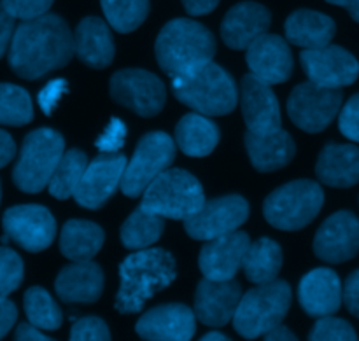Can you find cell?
I'll return each mask as SVG.
<instances>
[{"label":"cell","mask_w":359,"mask_h":341,"mask_svg":"<svg viewBox=\"0 0 359 341\" xmlns=\"http://www.w3.org/2000/svg\"><path fill=\"white\" fill-rule=\"evenodd\" d=\"M72 58L74 34L58 14L23 21L11 39L9 67L21 79H41L69 65Z\"/></svg>","instance_id":"obj_1"},{"label":"cell","mask_w":359,"mask_h":341,"mask_svg":"<svg viewBox=\"0 0 359 341\" xmlns=\"http://www.w3.org/2000/svg\"><path fill=\"white\" fill-rule=\"evenodd\" d=\"M175 277V259L170 252L163 249H140L119 266L116 310L121 315L139 314L154 294L174 282Z\"/></svg>","instance_id":"obj_2"},{"label":"cell","mask_w":359,"mask_h":341,"mask_svg":"<svg viewBox=\"0 0 359 341\" xmlns=\"http://www.w3.org/2000/svg\"><path fill=\"white\" fill-rule=\"evenodd\" d=\"M156 62L168 77L182 76L216 56V39L198 21L188 18L172 20L158 34Z\"/></svg>","instance_id":"obj_3"},{"label":"cell","mask_w":359,"mask_h":341,"mask_svg":"<svg viewBox=\"0 0 359 341\" xmlns=\"http://www.w3.org/2000/svg\"><path fill=\"white\" fill-rule=\"evenodd\" d=\"M170 79L174 97L198 114L226 116L237 107V84L223 67L214 62Z\"/></svg>","instance_id":"obj_4"},{"label":"cell","mask_w":359,"mask_h":341,"mask_svg":"<svg viewBox=\"0 0 359 341\" xmlns=\"http://www.w3.org/2000/svg\"><path fill=\"white\" fill-rule=\"evenodd\" d=\"M291 287L284 280L259 284L249 293L242 294L233 314V328L242 338L256 340L283 324L291 307Z\"/></svg>","instance_id":"obj_5"},{"label":"cell","mask_w":359,"mask_h":341,"mask_svg":"<svg viewBox=\"0 0 359 341\" xmlns=\"http://www.w3.org/2000/svg\"><path fill=\"white\" fill-rule=\"evenodd\" d=\"M203 202V188L195 175L181 168H167L144 189L140 207L163 219L184 221L198 212Z\"/></svg>","instance_id":"obj_6"},{"label":"cell","mask_w":359,"mask_h":341,"mask_svg":"<svg viewBox=\"0 0 359 341\" xmlns=\"http://www.w3.org/2000/svg\"><path fill=\"white\" fill-rule=\"evenodd\" d=\"M325 193L316 181L287 182L266 196L263 214L270 226L283 231H298L309 226L321 212Z\"/></svg>","instance_id":"obj_7"},{"label":"cell","mask_w":359,"mask_h":341,"mask_svg":"<svg viewBox=\"0 0 359 341\" xmlns=\"http://www.w3.org/2000/svg\"><path fill=\"white\" fill-rule=\"evenodd\" d=\"M65 153V142L58 132L39 128L28 133L21 144L20 158L13 170V181L20 191L35 195L48 188L49 179Z\"/></svg>","instance_id":"obj_8"},{"label":"cell","mask_w":359,"mask_h":341,"mask_svg":"<svg viewBox=\"0 0 359 341\" xmlns=\"http://www.w3.org/2000/svg\"><path fill=\"white\" fill-rule=\"evenodd\" d=\"M175 142L163 132L146 133L137 144L132 160L126 161L121 177L123 195L139 198L154 177L167 170L175 158Z\"/></svg>","instance_id":"obj_9"},{"label":"cell","mask_w":359,"mask_h":341,"mask_svg":"<svg viewBox=\"0 0 359 341\" xmlns=\"http://www.w3.org/2000/svg\"><path fill=\"white\" fill-rule=\"evenodd\" d=\"M342 88H326L302 83L287 98V114L291 121L307 133H319L332 125L342 107Z\"/></svg>","instance_id":"obj_10"},{"label":"cell","mask_w":359,"mask_h":341,"mask_svg":"<svg viewBox=\"0 0 359 341\" xmlns=\"http://www.w3.org/2000/svg\"><path fill=\"white\" fill-rule=\"evenodd\" d=\"M112 100L140 118H154L167 102L163 81L144 69H123L111 77Z\"/></svg>","instance_id":"obj_11"},{"label":"cell","mask_w":359,"mask_h":341,"mask_svg":"<svg viewBox=\"0 0 359 341\" xmlns=\"http://www.w3.org/2000/svg\"><path fill=\"white\" fill-rule=\"evenodd\" d=\"M249 217V203L241 195H226L203 202L198 212L184 219V230L193 240H212L238 230Z\"/></svg>","instance_id":"obj_12"},{"label":"cell","mask_w":359,"mask_h":341,"mask_svg":"<svg viewBox=\"0 0 359 341\" xmlns=\"http://www.w3.org/2000/svg\"><path fill=\"white\" fill-rule=\"evenodd\" d=\"M4 233L28 252H42L56 237V221L42 205H16L2 217Z\"/></svg>","instance_id":"obj_13"},{"label":"cell","mask_w":359,"mask_h":341,"mask_svg":"<svg viewBox=\"0 0 359 341\" xmlns=\"http://www.w3.org/2000/svg\"><path fill=\"white\" fill-rule=\"evenodd\" d=\"M300 62L309 81L326 88H344L356 83L359 62L347 49L326 44L321 48L304 49Z\"/></svg>","instance_id":"obj_14"},{"label":"cell","mask_w":359,"mask_h":341,"mask_svg":"<svg viewBox=\"0 0 359 341\" xmlns=\"http://www.w3.org/2000/svg\"><path fill=\"white\" fill-rule=\"evenodd\" d=\"M126 158L119 153H102L88 167L74 191V198L79 207L97 210L111 198L121 184Z\"/></svg>","instance_id":"obj_15"},{"label":"cell","mask_w":359,"mask_h":341,"mask_svg":"<svg viewBox=\"0 0 359 341\" xmlns=\"http://www.w3.org/2000/svg\"><path fill=\"white\" fill-rule=\"evenodd\" d=\"M359 252V219L349 210L330 216L314 238V254L321 261L339 265Z\"/></svg>","instance_id":"obj_16"},{"label":"cell","mask_w":359,"mask_h":341,"mask_svg":"<svg viewBox=\"0 0 359 341\" xmlns=\"http://www.w3.org/2000/svg\"><path fill=\"white\" fill-rule=\"evenodd\" d=\"M241 107L248 132L265 135L280 130L283 119L279 100L272 91V86L252 74L242 77Z\"/></svg>","instance_id":"obj_17"},{"label":"cell","mask_w":359,"mask_h":341,"mask_svg":"<svg viewBox=\"0 0 359 341\" xmlns=\"http://www.w3.org/2000/svg\"><path fill=\"white\" fill-rule=\"evenodd\" d=\"M242 298L241 284L231 280H210L203 277L195 293L193 312L202 324L223 328L233 319Z\"/></svg>","instance_id":"obj_18"},{"label":"cell","mask_w":359,"mask_h":341,"mask_svg":"<svg viewBox=\"0 0 359 341\" xmlns=\"http://www.w3.org/2000/svg\"><path fill=\"white\" fill-rule=\"evenodd\" d=\"M245 62L252 76L266 84H283L293 74V55L286 39L263 34L248 46Z\"/></svg>","instance_id":"obj_19"},{"label":"cell","mask_w":359,"mask_h":341,"mask_svg":"<svg viewBox=\"0 0 359 341\" xmlns=\"http://www.w3.org/2000/svg\"><path fill=\"white\" fill-rule=\"evenodd\" d=\"M195 312L186 305H161L139 319L135 331L149 341H188L195 336Z\"/></svg>","instance_id":"obj_20"},{"label":"cell","mask_w":359,"mask_h":341,"mask_svg":"<svg viewBox=\"0 0 359 341\" xmlns=\"http://www.w3.org/2000/svg\"><path fill=\"white\" fill-rule=\"evenodd\" d=\"M249 244V235L237 230L207 240L198 256L200 272L210 280L235 279L237 272L242 268Z\"/></svg>","instance_id":"obj_21"},{"label":"cell","mask_w":359,"mask_h":341,"mask_svg":"<svg viewBox=\"0 0 359 341\" xmlns=\"http://www.w3.org/2000/svg\"><path fill=\"white\" fill-rule=\"evenodd\" d=\"M302 308L311 317L333 315L342 307V284L330 268H316L302 279L298 287Z\"/></svg>","instance_id":"obj_22"},{"label":"cell","mask_w":359,"mask_h":341,"mask_svg":"<svg viewBox=\"0 0 359 341\" xmlns=\"http://www.w3.org/2000/svg\"><path fill=\"white\" fill-rule=\"evenodd\" d=\"M270 11L256 2H241L231 7L221 23V39L231 49L248 46L270 28Z\"/></svg>","instance_id":"obj_23"},{"label":"cell","mask_w":359,"mask_h":341,"mask_svg":"<svg viewBox=\"0 0 359 341\" xmlns=\"http://www.w3.org/2000/svg\"><path fill=\"white\" fill-rule=\"evenodd\" d=\"M55 291L63 303L91 305L104 293V272L91 259L74 261L58 273Z\"/></svg>","instance_id":"obj_24"},{"label":"cell","mask_w":359,"mask_h":341,"mask_svg":"<svg viewBox=\"0 0 359 341\" xmlns=\"http://www.w3.org/2000/svg\"><path fill=\"white\" fill-rule=\"evenodd\" d=\"M74 55L91 69H105L116 55L111 28L104 20L88 16L74 32Z\"/></svg>","instance_id":"obj_25"},{"label":"cell","mask_w":359,"mask_h":341,"mask_svg":"<svg viewBox=\"0 0 359 341\" xmlns=\"http://www.w3.org/2000/svg\"><path fill=\"white\" fill-rule=\"evenodd\" d=\"M244 142L252 167L263 174L284 168L291 163L297 153L294 140L283 128L265 135L245 132Z\"/></svg>","instance_id":"obj_26"},{"label":"cell","mask_w":359,"mask_h":341,"mask_svg":"<svg viewBox=\"0 0 359 341\" xmlns=\"http://www.w3.org/2000/svg\"><path fill=\"white\" fill-rule=\"evenodd\" d=\"M316 175L330 188L347 189L356 186L359 182V147L328 144L319 154Z\"/></svg>","instance_id":"obj_27"},{"label":"cell","mask_w":359,"mask_h":341,"mask_svg":"<svg viewBox=\"0 0 359 341\" xmlns=\"http://www.w3.org/2000/svg\"><path fill=\"white\" fill-rule=\"evenodd\" d=\"M286 39L304 49L321 48L335 37V21L326 14L311 9H298L286 20Z\"/></svg>","instance_id":"obj_28"},{"label":"cell","mask_w":359,"mask_h":341,"mask_svg":"<svg viewBox=\"0 0 359 341\" xmlns=\"http://www.w3.org/2000/svg\"><path fill=\"white\" fill-rule=\"evenodd\" d=\"M219 128L203 114H186L175 126V146L193 158L209 156L219 144Z\"/></svg>","instance_id":"obj_29"},{"label":"cell","mask_w":359,"mask_h":341,"mask_svg":"<svg viewBox=\"0 0 359 341\" xmlns=\"http://www.w3.org/2000/svg\"><path fill=\"white\" fill-rule=\"evenodd\" d=\"M105 233L91 221L70 219L60 233V251L70 261H90L100 252Z\"/></svg>","instance_id":"obj_30"},{"label":"cell","mask_w":359,"mask_h":341,"mask_svg":"<svg viewBox=\"0 0 359 341\" xmlns=\"http://www.w3.org/2000/svg\"><path fill=\"white\" fill-rule=\"evenodd\" d=\"M245 279L249 282L266 284L277 279L283 268V251L277 242L272 238H259L255 244H249L242 261Z\"/></svg>","instance_id":"obj_31"},{"label":"cell","mask_w":359,"mask_h":341,"mask_svg":"<svg viewBox=\"0 0 359 341\" xmlns=\"http://www.w3.org/2000/svg\"><path fill=\"white\" fill-rule=\"evenodd\" d=\"M165 230L163 217L149 212V210L139 209L123 223L121 226V242L130 251H140L156 244L161 238Z\"/></svg>","instance_id":"obj_32"},{"label":"cell","mask_w":359,"mask_h":341,"mask_svg":"<svg viewBox=\"0 0 359 341\" xmlns=\"http://www.w3.org/2000/svg\"><path fill=\"white\" fill-rule=\"evenodd\" d=\"M88 167V156L79 149H69L62 154L51 179L48 189L53 198L67 200L74 195L84 170Z\"/></svg>","instance_id":"obj_33"},{"label":"cell","mask_w":359,"mask_h":341,"mask_svg":"<svg viewBox=\"0 0 359 341\" xmlns=\"http://www.w3.org/2000/svg\"><path fill=\"white\" fill-rule=\"evenodd\" d=\"M23 307L28 322L42 331H55L62 326V310L44 287H30L23 296Z\"/></svg>","instance_id":"obj_34"},{"label":"cell","mask_w":359,"mask_h":341,"mask_svg":"<svg viewBox=\"0 0 359 341\" xmlns=\"http://www.w3.org/2000/svg\"><path fill=\"white\" fill-rule=\"evenodd\" d=\"M105 20L119 34H130L146 21L149 0H100Z\"/></svg>","instance_id":"obj_35"},{"label":"cell","mask_w":359,"mask_h":341,"mask_svg":"<svg viewBox=\"0 0 359 341\" xmlns=\"http://www.w3.org/2000/svg\"><path fill=\"white\" fill-rule=\"evenodd\" d=\"M34 119L32 98L16 84L0 83V125L25 126Z\"/></svg>","instance_id":"obj_36"},{"label":"cell","mask_w":359,"mask_h":341,"mask_svg":"<svg viewBox=\"0 0 359 341\" xmlns=\"http://www.w3.org/2000/svg\"><path fill=\"white\" fill-rule=\"evenodd\" d=\"M23 261L13 249L0 247V300L7 298L23 282Z\"/></svg>","instance_id":"obj_37"},{"label":"cell","mask_w":359,"mask_h":341,"mask_svg":"<svg viewBox=\"0 0 359 341\" xmlns=\"http://www.w3.org/2000/svg\"><path fill=\"white\" fill-rule=\"evenodd\" d=\"M309 338L314 341H354L358 340V336L349 322L326 315V317H319Z\"/></svg>","instance_id":"obj_38"},{"label":"cell","mask_w":359,"mask_h":341,"mask_svg":"<svg viewBox=\"0 0 359 341\" xmlns=\"http://www.w3.org/2000/svg\"><path fill=\"white\" fill-rule=\"evenodd\" d=\"M70 340L81 341V340H90V341H107L111 340V331L105 321L100 317H83L74 321L72 329H70Z\"/></svg>","instance_id":"obj_39"},{"label":"cell","mask_w":359,"mask_h":341,"mask_svg":"<svg viewBox=\"0 0 359 341\" xmlns=\"http://www.w3.org/2000/svg\"><path fill=\"white\" fill-rule=\"evenodd\" d=\"M0 4L14 20L28 21L48 13L53 0H0Z\"/></svg>","instance_id":"obj_40"},{"label":"cell","mask_w":359,"mask_h":341,"mask_svg":"<svg viewBox=\"0 0 359 341\" xmlns=\"http://www.w3.org/2000/svg\"><path fill=\"white\" fill-rule=\"evenodd\" d=\"M126 139V126L119 118H112L109 125L105 126L104 133L97 139L95 147L100 153H118L125 146Z\"/></svg>","instance_id":"obj_41"},{"label":"cell","mask_w":359,"mask_h":341,"mask_svg":"<svg viewBox=\"0 0 359 341\" xmlns=\"http://www.w3.org/2000/svg\"><path fill=\"white\" fill-rule=\"evenodd\" d=\"M339 128L344 137L353 142H359V93L351 97L340 111Z\"/></svg>","instance_id":"obj_42"},{"label":"cell","mask_w":359,"mask_h":341,"mask_svg":"<svg viewBox=\"0 0 359 341\" xmlns=\"http://www.w3.org/2000/svg\"><path fill=\"white\" fill-rule=\"evenodd\" d=\"M67 91H69V84H67L65 79L49 81V83L42 88L41 93H39L37 97L41 111L44 112L46 116H51L53 111L56 109V105H58L60 98H62Z\"/></svg>","instance_id":"obj_43"},{"label":"cell","mask_w":359,"mask_h":341,"mask_svg":"<svg viewBox=\"0 0 359 341\" xmlns=\"http://www.w3.org/2000/svg\"><path fill=\"white\" fill-rule=\"evenodd\" d=\"M342 303L346 305L349 314L359 319V270L347 277L342 287Z\"/></svg>","instance_id":"obj_44"},{"label":"cell","mask_w":359,"mask_h":341,"mask_svg":"<svg viewBox=\"0 0 359 341\" xmlns=\"http://www.w3.org/2000/svg\"><path fill=\"white\" fill-rule=\"evenodd\" d=\"M18 319V308L13 301L7 298L0 300V340L13 329L14 322Z\"/></svg>","instance_id":"obj_45"},{"label":"cell","mask_w":359,"mask_h":341,"mask_svg":"<svg viewBox=\"0 0 359 341\" xmlns=\"http://www.w3.org/2000/svg\"><path fill=\"white\" fill-rule=\"evenodd\" d=\"M14 21L16 20L0 4V58L6 55L7 48L11 44V39H13L14 34Z\"/></svg>","instance_id":"obj_46"},{"label":"cell","mask_w":359,"mask_h":341,"mask_svg":"<svg viewBox=\"0 0 359 341\" xmlns=\"http://www.w3.org/2000/svg\"><path fill=\"white\" fill-rule=\"evenodd\" d=\"M16 156V144L7 132L0 130V168L7 167Z\"/></svg>","instance_id":"obj_47"},{"label":"cell","mask_w":359,"mask_h":341,"mask_svg":"<svg viewBox=\"0 0 359 341\" xmlns=\"http://www.w3.org/2000/svg\"><path fill=\"white\" fill-rule=\"evenodd\" d=\"M219 0H182V6L191 16H203L212 13L217 7Z\"/></svg>","instance_id":"obj_48"},{"label":"cell","mask_w":359,"mask_h":341,"mask_svg":"<svg viewBox=\"0 0 359 341\" xmlns=\"http://www.w3.org/2000/svg\"><path fill=\"white\" fill-rule=\"evenodd\" d=\"M14 338L20 340V341H48V340H51L49 336L42 335L41 329H39L37 326L30 324V322H28V324H25L23 322V324L18 326L16 331H14Z\"/></svg>","instance_id":"obj_49"},{"label":"cell","mask_w":359,"mask_h":341,"mask_svg":"<svg viewBox=\"0 0 359 341\" xmlns=\"http://www.w3.org/2000/svg\"><path fill=\"white\" fill-rule=\"evenodd\" d=\"M263 338L269 341H294L297 336L290 331V328H286V326L283 324H277L276 328H272L269 333H265Z\"/></svg>","instance_id":"obj_50"},{"label":"cell","mask_w":359,"mask_h":341,"mask_svg":"<svg viewBox=\"0 0 359 341\" xmlns=\"http://www.w3.org/2000/svg\"><path fill=\"white\" fill-rule=\"evenodd\" d=\"M328 4H335V6L346 7L349 11L351 18L359 23V0H326Z\"/></svg>","instance_id":"obj_51"},{"label":"cell","mask_w":359,"mask_h":341,"mask_svg":"<svg viewBox=\"0 0 359 341\" xmlns=\"http://www.w3.org/2000/svg\"><path fill=\"white\" fill-rule=\"evenodd\" d=\"M203 341H228V336L221 335V333H209L202 338Z\"/></svg>","instance_id":"obj_52"},{"label":"cell","mask_w":359,"mask_h":341,"mask_svg":"<svg viewBox=\"0 0 359 341\" xmlns=\"http://www.w3.org/2000/svg\"><path fill=\"white\" fill-rule=\"evenodd\" d=\"M0 200H2V184H0Z\"/></svg>","instance_id":"obj_53"}]
</instances>
